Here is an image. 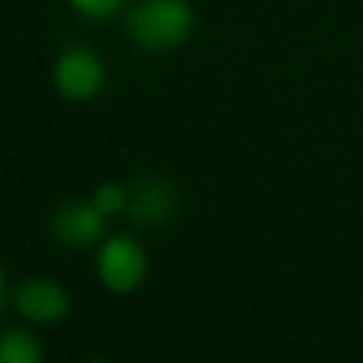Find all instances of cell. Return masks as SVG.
Masks as SVG:
<instances>
[{
  "label": "cell",
  "mask_w": 363,
  "mask_h": 363,
  "mask_svg": "<svg viewBox=\"0 0 363 363\" xmlns=\"http://www.w3.org/2000/svg\"><path fill=\"white\" fill-rule=\"evenodd\" d=\"M190 9L182 0H142L130 17V37L145 48H170L190 31Z\"/></svg>",
  "instance_id": "1"
},
{
  "label": "cell",
  "mask_w": 363,
  "mask_h": 363,
  "mask_svg": "<svg viewBox=\"0 0 363 363\" xmlns=\"http://www.w3.org/2000/svg\"><path fill=\"white\" fill-rule=\"evenodd\" d=\"M99 272H102V281L111 289L128 292L145 275V255L136 247V241H130V238H113V241H108V247L99 255Z\"/></svg>",
  "instance_id": "2"
},
{
  "label": "cell",
  "mask_w": 363,
  "mask_h": 363,
  "mask_svg": "<svg viewBox=\"0 0 363 363\" xmlns=\"http://www.w3.org/2000/svg\"><path fill=\"white\" fill-rule=\"evenodd\" d=\"M57 85L71 99H88L102 85V65L91 51L74 48L57 65Z\"/></svg>",
  "instance_id": "3"
},
{
  "label": "cell",
  "mask_w": 363,
  "mask_h": 363,
  "mask_svg": "<svg viewBox=\"0 0 363 363\" xmlns=\"http://www.w3.org/2000/svg\"><path fill=\"white\" fill-rule=\"evenodd\" d=\"M128 213L139 224L159 227L173 213V190L162 179H142V182L133 184V193H130V201H128Z\"/></svg>",
  "instance_id": "4"
},
{
  "label": "cell",
  "mask_w": 363,
  "mask_h": 363,
  "mask_svg": "<svg viewBox=\"0 0 363 363\" xmlns=\"http://www.w3.org/2000/svg\"><path fill=\"white\" fill-rule=\"evenodd\" d=\"M51 230L62 244L85 247L102 233V218H99L96 204L94 207L91 204H68L57 213Z\"/></svg>",
  "instance_id": "5"
},
{
  "label": "cell",
  "mask_w": 363,
  "mask_h": 363,
  "mask_svg": "<svg viewBox=\"0 0 363 363\" xmlns=\"http://www.w3.org/2000/svg\"><path fill=\"white\" fill-rule=\"evenodd\" d=\"M17 309L31 320H60L68 309L65 292L51 281H31L17 292Z\"/></svg>",
  "instance_id": "6"
},
{
  "label": "cell",
  "mask_w": 363,
  "mask_h": 363,
  "mask_svg": "<svg viewBox=\"0 0 363 363\" xmlns=\"http://www.w3.org/2000/svg\"><path fill=\"white\" fill-rule=\"evenodd\" d=\"M0 363H40V349L26 332L14 329L0 343Z\"/></svg>",
  "instance_id": "7"
},
{
  "label": "cell",
  "mask_w": 363,
  "mask_h": 363,
  "mask_svg": "<svg viewBox=\"0 0 363 363\" xmlns=\"http://www.w3.org/2000/svg\"><path fill=\"white\" fill-rule=\"evenodd\" d=\"M94 204H96V210H99V213L119 210V207L125 204V193H122L119 187H113V184H105V187H99V193H96Z\"/></svg>",
  "instance_id": "8"
},
{
  "label": "cell",
  "mask_w": 363,
  "mask_h": 363,
  "mask_svg": "<svg viewBox=\"0 0 363 363\" xmlns=\"http://www.w3.org/2000/svg\"><path fill=\"white\" fill-rule=\"evenodd\" d=\"M71 3L88 17H108V14H113L119 9L122 0H71Z\"/></svg>",
  "instance_id": "9"
}]
</instances>
